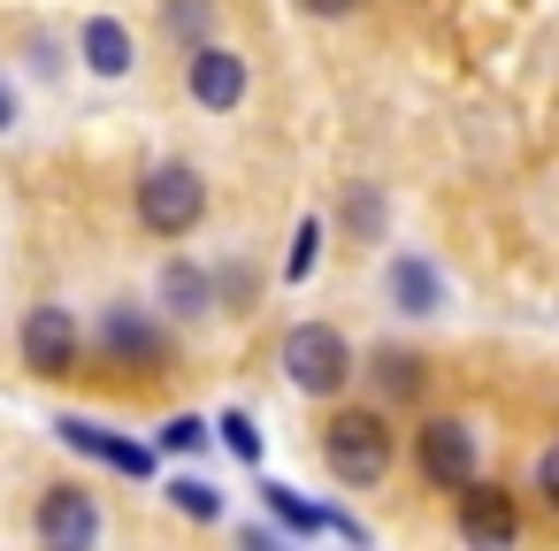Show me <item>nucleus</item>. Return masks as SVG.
Returning <instances> with one entry per match:
<instances>
[{"label":"nucleus","mask_w":559,"mask_h":551,"mask_svg":"<svg viewBox=\"0 0 559 551\" xmlns=\"http://www.w3.org/2000/svg\"><path fill=\"white\" fill-rule=\"evenodd\" d=\"M322 459H330L337 482L376 490V482L391 475V421H383L376 406H345V414H330V429H322Z\"/></svg>","instance_id":"1"},{"label":"nucleus","mask_w":559,"mask_h":551,"mask_svg":"<svg viewBox=\"0 0 559 551\" xmlns=\"http://www.w3.org/2000/svg\"><path fill=\"white\" fill-rule=\"evenodd\" d=\"M200 215H207V177L192 161H154L139 177V223L154 238H185V230H200Z\"/></svg>","instance_id":"2"},{"label":"nucleus","mask_w":559,"mask_h":551,"mask_svg":"<svg viewBox=\"0 0 559 551\" xmlns=\"http://www.w3.org/2000/svg\"><path fill=\"white\" fill-rule=\"evenodd\" d=\"M284 375H292V391H307V398H337V391L353 383V345H345V330L299 322V330L284 337Z\"/></svg>","instance_id":"3"},{"label":"nucleus","mask_w":559,"mask_h":551,"mask_svg":"<svg viewBox=\"0 0 559 551\" xmlns=\"http://www.w3.org/2000/svg\"><path fill=\"white\" fill-rule=\"evenodd\" d=\"M16 352H24V368L32 375H78V352H85V337H78V322H70V307H32L24 314V330H16Z\"/></svg>","instance_id":"4"},{"label":"nucleus","mask_w":559,"mask_h":551,"mask_svg":"<svg viewBox=\"0 0 559 551\" xmlns=\"http://www.w3.org/2000/svg\"><path fill=\"white\" fill-rule=\"evenodd\" d=\"M460 536H467V551H513L521 543V498L498 482H467L460 490Z\"/></svg>","instance_id":"5"},{"label":"nucleus","mask_w":559,"mask_h":551,"mask_svg":"<svg viewBox=\"0 0 559 551\" xmlns=\"http://www.w3.org/2000/svg\"><path fill=\"white\" fill-rule=\"evenodd\" d=\"M100 352H108L116 368L154 375V368H169V330H162L154 314H139V307H108V314H100Z\"/></svg>","instance_id":"6"},{"label":"nucleus","mask_w":559,"mask_h":551,"mask_svg":"<svg viewBox=\"0 0 559 551\" xmlns=\"http://www.w3.org/2000/svg\"><path fill=\"white\" fill-rule=\"evenodd\" d=\"M32 520H39V543H47V551H93V543H100V505H93V490H78V482H55Z\"/></svg>","instance_id":"7"},{"label":"nucleus","mask_w":559,"mask_h":551,"mask_svg":"<svg viewBox=\"0 0 559 551\" xmlns=\"http://www.w3.org/2000/svg\"><path fill=\"white\" fill-rule=\"evenodd\" d=\"M421 475H429V490H467L475 482V429L452 414L421 421Z\"/></svg>","instance_id":"8"},{"label":"nucleus","mask_w":559,"mask_h":551,"mask_svg":"<svg viewBox=\"0 0 559 551\" xmlns=\"http://www.w3.org/2000/svg\"><path fill=\"white\" fill-rule=\"evenodd\" d=\"M185 85H192V100L200 108H215V116H230L238 100H246V55H230V47H192V62H185Z\"/></svg>","instance_id":"9"},{"label":"nucleus","mask_w":559,"mask_h":551,"mask_svg":"<svg viewBox=\"0 0 559 551\" xmlns=\"http://www.w3.org/2000/svg\"><path fill=\"white\" fill-rule=\"evenodd\" d=\"M55 429H62V444H70V452H85V459H100V467H116V475H139V482L154 475V452H146V444L108 436V429H100V421H85V414H62Z\"/></svg>","instance_id":"10"},{"label":"nucleus","mask_w":559,"mask_h":551,"mask_svg":"<svg viewBox=\"0 0 559 551\" xmlns=\"http://www.w3.org/2000/svg\"><path fill=\"white\" fill-rule=\"evenodd\" d=\"M391 307L399 314H437L444 307V276L429 253H391Z\"/></svg>","instance_id":"11"},{"label":"nucleus","mask_w":559,"mask_h":551,"mask_svg":"<svg viewBox=\"0 0 559 551\" xmlns=\"http://www.w3.org/2000/svg\"><path fill=\"white\" fill-rule=\"evenodd\" d=\"M78 47H85V70H93V77H131V55H139V47H131V32H123L116 16H93V24L78 32Z\"/></svg>","instance_id":"12"},{"label":"nucleus","mask_w":559,"mask_h":551,"mask_svg":"<svg viewBox=\"0 0 559 551\" xmlns=\"http://www.w3.org/2000/svg\"><path fill=\"white\" fill-rule=\"evenodd\" d=\"M261 498H269V513H276L284 528H299V536H307V528H337L345 543H360V528H353L345 513H330V505H307V498H299V490H284V482H261Z\"/></svg>","instance_id":"13"},{"label":"nucleus","mask_w":559,"mask_h":551,"mask_svg":"<svg viewBox=\"0 0 559 551\" xmlns=\"http://www.w3.org/2000/svg\"><path fill=\"white\" fill-rule=\"evenodd\" d=\"M162 299H169V314L200 322V314L215 307V276H207V268H192V261H169V268H162Z\"/></svg>","instance_id":"14"},{"label":"nucleus","mask_w":559,"mask_h":551,"mask_svg":"<svg viewBox=\"0 0 559 551\" xmlns=\"http://www.w3.org/2000/svg\"><path fill=\"white\" fill-rule=\"evenodd\" d=\"M368 375H376V391H383L391 406H406V398H421V383H429V368H421L414 352H391V345H383V352L368 360Z\"/></svg>","instance_id":"15"},{"label":"nucleus","mask_w":559,"mask_h":551,"mask_svg":"<svg viewBox=\"0 0 559 551\" xmlns=\"http://www.w3.org/2000/svg\"><path fill=\"white\" fill-rule=\"evenodd\" d=\"M169 498H177V513H192V520H223V490H215V482H200V475H177V482H169Z\"/></svg>","instance_id":"16"},{"label":"nucleus","mask_w":559,"mask_h":551,"mask_svg":"<svg viewBox=\"0 0 559 551\" xmlns=\"http://www.w3.org/2000/svg\"><path fill=\"white\" fill-rule=\"evenodd\" d=\"M345 223H353V238H383V200H376V184H353V192H345Z\"/></svg>","instance_id":"17"},{"label":"nucleus","mask_w":559,"mask_h":551,"mask_svg":"<svg viewBox=\"0 0 559 551\" xmlns=\"http://www.w3.org/2000/svg\"><path fill=\"white\" fill-rule=\"evenodd\" d=\"M314 261H322V223L307 215V223H299V238H292V253H284V276H292V284H307V276H314Z\"/></svg>","instance_id":"18"},{"label":"nucleus","mask_w":559,"mask_h":551,"mask_svg":"<svg viewBox=\"0 0 559 551\" xmlns=\"http://www.w3.org/2000/svg\"><path fill=\"white\" fill-rule=\"evenodd\" d=\"M207 24H215V0H169V32H177V39H200ZM200 47H207V39H200Z\"/></svg>","instance_id":"19"},{"label":"nucleus","mask_w":559,"mask_h":551,"mask_svg":"<svg viewBox=\"0 0 559 551\" xmlns=\"http://www.w3.org/2000/svg\"><path fill=\"white\" fill-rule=\"evenodd\" d=\"M200 444H207V421H200V414L162 421V452H200Z\"/></svg>","instance_id":"20"},{"label":"nucleus","mask_w":559,"mask_h":551,"mask_svg":"<svg viewBox=\"0 0 559 551\" xmlns=\"http://www.w3.org/2000/svg\"><path fill=\"white\" fill-rule=\"evenodd\" d=\"M215 429H223V444H230V452H238V459H261V429H253V421H246V414H223V421H215Z\"/></svg>","instance_id":"21"},{"label":"nucleus","mask_w":559,"mask_h":551,"mask_svg":"<svg viewBox=\"0 0 559 551\" xmlns=\"http://www.w3.org/2000/svg\"><path fill=\"white\" fill-rule=\"evenodd\" d=\"M536 490H544V505L559 513V444H544V459H536Z\"/></svg>","instance_id":"22"},{"label":"nucleus","mask_w":559,"mask_h":551,"mask_svg":"<svg viewBox=\"0 0 559 551\" xmlns=\"http://www.w3.org/2000/svg\"><path fill=\"white\" fill-rule=\"evenodd\" d=\"M238 551H292V543H284V536H269V528H246V536H238Z\"/></svg>","instance_id":"23"},{"label":"nucleus","mask_w":559,"mask_h":551,"mask_svg":"<svg viewBox=\"0 0 559 551\" xmlns=\"http://www.w3.org/2000/svg\"><path fill=\"white\" fill-rule=\"evenodd\" d=\"M299 9H307V16H353L360 0H299Z\"/></svg>","instance_id":"24"},{"label":"nucleus","mask_w":559,"mask_h":551,"mask_svg":"<svg viewBox=\"0 0 559 551\" xmlns=\"http://www.w3.org/2000/svg\"><path fill=\"white\" fill-rule=\"evenodd\" d=\"M9 123H16V93H9V85H0V131H9Z\"/></svg>","instance_id":"25"}]
</instances>
